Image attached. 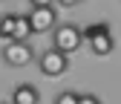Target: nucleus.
Masks as SVG:
<instances>
[{
    "instance_id": "4",
    "label": "nucleus",
    "mask_w": 121,
    "mask_h": 104,
    "mask_svg": "<svg viewBox=\"0 0 121 104\" xmlns=\"http://www.w3.org/2000/svg\"><path fill=\"white\" fill-rule=\"evenodd\" d=\"M29 23H32V35L55 32V26H58V12H55V6L32 9V12H29Z\"/></svg>"
},
{
    "instance_id": "11",
    "label": "nucleus",
    "mask_w": 121,
    "mask_h": 104,
    "mask_svg": "<svg viewBox=\"0 0 121 104\" xmlns=\"http://www.w3.org/2000/svg\"><path fill=\"white\" fill-rule=\"evenodd\" d=\"M78 104H104V101H101L95 93H81V101H78Z\"/></svg>"
},
{
    "instance_id": "10",
    "label": "nucleus",
    "mask_w": 121,
    "mask_h": 104,
    "mask_svg": "<svg viewBox=\"0 0 121 104\" xmlns=\"http://www.w3.org/2000/svg\"><path fill=\"white\" fill-rule=\"evenodd\" d=\"M78 101H81V95H78V93L64 90V93H58V98H55L52 104H78Z\"/></svg>"
},
{
    "instance_id": "8",
    "label": "nucleus",
    "mask_w": 121,
    "mask_h": 104,
    "mask_svg": "<svg viewBox=\"0 0 121 104\" xmlns=\"http://www.w3.org/2000/svg\"><path fill=\"white\" fill-rule=\"evenodd\" d=\"M81 35H84V41L89 43V41H95L98 35H110V23H104V20H101V23H89L86 29H81Z\"/></svg>"
},
{
    "instance_id": "7",
    "label": "nucleus",
    "mask_w": 121,
    "mask_h": 104,
    "mask_svg": "<svg viewBox=\"0 0 121 104\" xmlns=\"http://www.w3.org/2000/svg\"><path fill=\"white\" fill-rule=\"evenodd\" d=\"M32 38V23H29V14H17V23H14V38L12 41H29Z\"/></svg>"
},
{
    "instance_id": "1",
    "label": "nucleus",
    "mask_w": 121,
    "mask_h": 104,
    "mask_svg": "<svg viewBox=\"0 0 121 104\" xmlns=\"http://www.w3.org/2000/svg\"><path fill=\"white\" fill-rule=\"evenodd\" d=\"M0 58H3L6 67L20 69V67H29L32 61H38V52H35V46L29 41H9L0 49Z\"/></svg>"
},
{
    "instance_id": "13",
    "label": "nucleus",
    "mask_w": 121,
    "mask_h": 104,
    "mask_svg": "<svg viewBox=\"0 0 121 104\" xmlns=\"http://www.w3.org/2000/svg\"><path fill=\"white\" fill-rule=\"evenodd\" d=\"M58 6H64V9H72V6H78V3H84V0H55Z\"/></svg>"
},
{
    "instance_id": "5",
    "label": "nucleus",
    "mask_w": 121,
    "mask_h": 104,
    "mask_svg": "<svg viewBox=\"0 0 121 104\" xmlns=\"http://www.w3.org/2000/svg\"><path fill=\"white\" fill-rule=\"evenodd\" d=\"M9 104H40V93H38L35 84L23 81V84H17L12 90V101Z\"/></svg>"
},
{
    "instance_id": "3",
    "label": "nucleus",
    "mask_w": 121,
    "mask_h": 104,
    "mask_svg": "<svg viewBox=\"0 0 121 104\" xmlns=\"http://www.w3.org/2000/svg\"><path fill=\"white\" fill-rule=\"evenodd\" d=\"M38 69H40V75H46V78H60L69 69V55H64V52H58V49L49 46L46 52L38 55Z\"/></svg>"
},
{
    "instance_id": "12",
    "label": "nucleus",
    "mask_w": 121,
    "mask_h": 104,
    "mask_svg": "<svg viewBox=\"0 0 121 104\" xmlns=\"http://www.w3.org/2000/svg\"><path fill=\"white\" fill-rule=\"evenodd\" d=\"M32 9H43V6H55V0H29Z\"/></svg>"
},
{
    "instance_id": "14",
    "label": "nucleus",
    "mask_w": 121,
    "mask_h": 104,
    "mask_svg": "<svg viewBox=\"0 0 121 104\" xmlns=\"http://www.w3.org/2000/svg\"><path fill=\"white\" fill-rule=\"evenodd\" d=\"M0 104H6V101H0Z\"/></svg>"
},
{
    "instance_id": "2",
    "label": "nucleus",
    "mask_w": 121,
    "mask_h": 104,
    "mask_svg": "<svg viewBox=\"0 0 121 104\" xmlns=\"http://www.w3.org/2000/svg\"><path fill=\"white\" fill-rule=\"evenodd\" d=\"M84 43H86V41H84V35H81V26H75V23H58L55 32H52V49L64 52V55L78 52Z\"/></svg>"
},
{
    "instance_id": "9",
    "label": "nucleus",
    "mask_w": 121,
    "mask_h": 104,
    "mask_svg": "<svg viewBox=\"0 0 121 104\" xmlns=\"http://www.w3.org/2000/svg\"><path fill=\"white\" fill-rule=\"evenodd\" d=\"M14 23H17V14H3V18H0V38L6 43L14 38Z\"/></svg>"
},
{
    "instance_id": "6",
    "label": "nucleus",
    "mask_w": 121,
    "mask_h": 104,
    "mask_svg": "<svg viewBox=\"0 0 121 104\" xmlns=\"http://www.w3.org/2000/svg\"><path fill=\"white\" fill-rule=\"evenodd\" d=\"M89 49H92V55H98V58H107V55H112V49H115L112 32H110V35H98L95 41H89Z\"/></svg>"
}]
</instances>
